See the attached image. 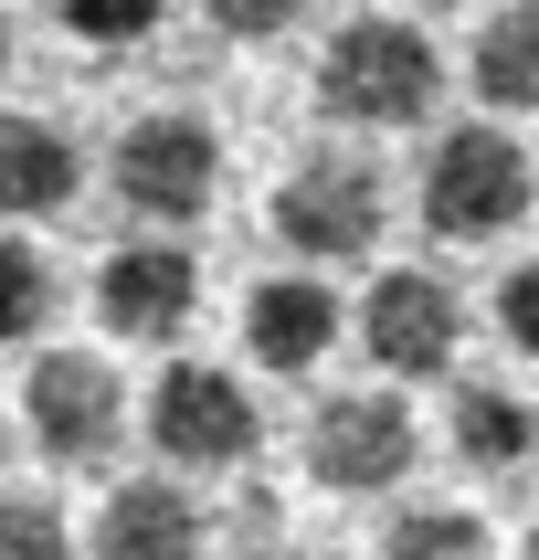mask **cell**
I'll list each match as a JSON object with an SVG mask.
<instances>
[{
    "mask_svg": "<svg viewBox=\"0 0 539 560\" xmlns=\"http://www.w3.org/2000/svg\"><path fill=\"white\" fill-rule=\"evenodd\" d=\"M285 254H307V265H360L380 244V170L360 149H307L285 159L276 201H265Z\"/></svg>",
    "mask_w": 539,
    "mask_h": 560,
    "instance_id": "cell-3",
    "label": "cell"
},
{
    "mask_svg": "<svg viewBox=\"0 0 539 560\" xmlns=\"http://www.w3.org/2000/svg\"><path fill=\"white\" fill-rule=\"evenodd\" d=\"M380 560H497V529L476 518V508H402L391 518V539H380Z\"/></svg>",
    "mask_w": 539,
    "mask_h": 560,
    "instance_id": "cell-15",
    "label": "cell"
},
{
    "mask_svg": "<svg viewBox=\"0 0 539 560\" xmlns=\"http://www.w3.org/2000/svg\"><path fill=\"white\" fill-rule=\"evenodd\" d=\"M106 170H117V201H127L138 222H159V233H180V222H201V212L222 201V138L190 117V106L138 117V127L117 138Z\"/></svg>",
    "mask_w": 539,
    "mask_h": 560,
    "instance_id": "cell-4",
    "label": "cell"
},
{
    "mask_svg": "<svg viewBox=\"0 0 539 560\" xmlns=\"http://www.w3.org/2000/svg\"><path fill=\"white\" fill-rule=\"evenodd\" d=\"M360 349H371V371H391V381L455 371V349H466V296H455L444 276H423V265H402V276H380L371 296H360Z\"/></svg>",
    "mask_w": 539,
    "mask_h": 560,
    "instance_id": "cell-8",
    "label": "cell"
},
{
    "mask_svg": "<svg viewBox=\"0 0 539 560\" xmlns=\"http://www.w3.org/2000/svg\"><path fill=\"white\" fill-rule=\"evenodd\" d=\"M244 349H254V371H276V381L317 371V360L339 349V296L317 276H265L244 296Z\"/></svg>",
    "mask_w": 539,
    "mask_h": 560,
    "instance_id": "cell-11",
    "label": "cell"
},
{
    "mask_svg": "<svg viewBox=\"0 0 539 560\" xmlns=\"http://www.w3.org/2000/svg\"><path fill=\"white\" fill-rule=\"evenodd\" d=\"M444 434H455V455H466L476 476H518L529 466V402L507 392V381H455V402H444Z\"/></svg>",
    "mask_w": 539,
    "mask_h": 560,
    "instance_id": "cell-13",
    "label": "cell"
},
{
    "mask_svg": "<svg viewBox=\"0 0 539 560\" xmlns=\"http://www.w3.org/2000/svg\"><path fill=\"white\" fill-rule=\"evenodd\" d=\"M95 560H201V498L180 476H117L95 508Z\"/></svg>",
    "mask_w": 539,
    "mask_h": 560,
    "instance_id": "cell-10",
    "label": "cell"
},
{
    "mask_svg": "<svg viewBox=\"0 0 539 560\" xmlns=\"http://www.w3.org/2000/svg\"><path fill=\"white\" fill-rule=\"evenodd\" d=\"M412 11H434V0H412Z\"/></svg>",
    "mask_w": 539,
    "mask_h": 560,
    "instance_id": "cell-22",
    "label": "cell"
},
{
    "mask_svg": "<svg viewBox=\"0 0 539 560\" xmlns=\"http://www.w3.org/2000/svg\"><path fill=\"white\" fill-rule=\"evenodd\" d=\"M0 444H11V434H0Z\"/></svg>",
    "mask_w": 539,
    "mask_h": 560,
    "instance_id": "cell-23",
    "label": "cell"
},
{
    "mask_svg": "<svg viewBox=\"0 0 539 560\" xmlns=\"http://www.w3.org/2000/svg\"><path fill=\"white\" fill-rule=\"evenodd\" d=\"M0 63H11V22H0Z\"/></svg>",
    "mask_w": 539,
    "mask_h": 560,
    "instance_id": "cell-21",
    "label": "cell"
},
{
    "mask_svg": "<svg viewBox=\"0 0 539 560\" xmlns=\"http://www.w3.org/2000/svg\"><path fill=\"white\" fill-rule=\"evenodd\" d=\"M0 560H85L54 498H0Z\"/></svg>",
    "mask_w": 539,
    "mask_h": 560,
    "instance_id": "cell-17",
    "label": "cell"
},
{
    "mask_svg": "<svg viewBox=\"0 0 539 560\" xmlns=\"http://www.w3.org/2000/svg\"><path fill=\"white\" fill-rule=\"evenodd\" d=\"M85 180V159L54 117H0V222H54Z\"/></svg>",
    "mask_w": 539,
    "mask_h": 560,
    "instance_id": "cell-12",
    "label": "cell"
},
{
    "mask_svg": "<svg viewBox=\"0 0 539 560\" xmlns=\"http://www.w3.org/2000/svg\"><path fill=\"white\" fill-rule=\"evenodd\" d=\"M43 317H54V265H43L32 244H0V349L32 339Z\"/></svg>",
    "mask_w": 539,
    "mask_h": 560,
    "instance_id": "cell-16",
    "label": "cell"
},
{
    "mask_svg": "<svg viewBox=\"0 0 539 560\" xmlns=\"http://www.w3.org/2000/svg\"><path fill=\"white\" fill-rule=\"evenodd\" d=\"M497 339L518 349V360L539 349V276L529 265H507V285H497Z\"/></svg>",
    "mask_w": 539,
    "mask_h": 560,
    "instance_id": "cell-20",
    "label": "cell"
},
{
    "mask_svg": "<svg viewBox=\"0 0 539 560\" xmlns=\"http://www.w3.org/2000/svg\"><path fill=\"white\" fill-rule=\"evenodd\" d=\"M254 392L233 371H212V360H169L149 392V444L169 476H233L254 455Z\"/></svg>",
    "mask_w": 539,
    "mask_h": 560,
    "instance_id": "cell-6",
    "label": "cell"
},
{
    "mask_svg": "<svg viewBox=\"0 0 539 560\" xmlns=\"http://www.w3.org/2000/svg\"><path fill=\"white\" fill-rule=\"evenodd\" d=\"M190 307H201V265H190L169 233L117 244L106 265H95V328L127 339V349H169L190 328Z\"/></svg>",
    "mask_w": 539,
    "mask_h": 560,
    "instance_id": "cell-9",
    "label": "cell"
},
{
    "mask_svg": "<svg viewBox=\"0 0 539 560\" xmlns=\"http://www.w3.org/2000/svg\"><path fill=\"white\" fill-rule=\"evenodd\" d=\"M22 423H32V455L43 466H106L117 455V423H127V381L95 360V349H43L22 381Z\"/></svg>",
    "mask_w": 539,
    "mask_h": 560,
    "instance_id": "cell-7",
    "label": "cell"
},
{
    "mask_svg": "<svg viewBox=\"0 0 539 560\" xmlns=\"http://www.w3.org/2000/svg\"><path fill=\"white\" fill-rule=\"evenodd\" d=\"M529 212V149L507 127H444L423 149V233L434 244H507Z\"/></svg>",
    "mask_w": 539,
    "mask_h": 560,
    "instance_id": "cell-2",
    "label": "cell"
},
{
    "mask_svg": "<svg viewBox=\"0 0 539 560\" xmlns=\"http://www.w3.org/2000/svg\"><path fill=\"white\" fill-rule=\"evenodd\" d=\"M476 95H487L497 117L539 106V11H529V0L487 11V32H476Z\"/></svg>",
    "mask_w": 539,
    "mask_h": 560,
    "instance_id": "cell-14",
    "label": "cell"
},
{
    "mask_svg": "<svg viewBox=\"0 0 539 560\" xmlns=\"http://www.w3.org/2000/svg\"><path fill=\"white\" fill-rule=\"evenodd\" d=\"M412 455H423V423H412L402 392H328L307 412V476L328 498H380V487H402Z\"/></svg>",
    "mask_w": 539,
    "mask_h": 560,
    "instance_id": "cell-5",
    "label": "cell"
},
{
    "mask_svg": "<svg viewBox=\"0 0 539 560\" xmlns=\"http://www.w3.org/2000/svg\"><path fill=\"white\" fill-rule=\"evenodd\" d=\"M63 32L74 43H95V54H117V43H149L159 32V0H54Z\"/></svg>",
    "mask_w": 539,
    "mask_h": 560,
    "instance_id": "cell-18",
    "label": "cell"
},
{
    "mask_svg": "<svg viewBox=\"0 0 539 560\" xmlns=\"http://www.w3.org/2000/svg\"><path fill=\"white\" fill-rule=\"evenodd\" d=\"M444 95V54L423 43L412 22H349L328 32V54H317V106L339 127H423Z\"/></svg>",
    "mask_w": 539,
    "mask_h": 560,
    "instance_id": "cell-1",
    "label": "cell"
},
{
    "mask_svg": "<svg viewBox=\"0 0 539 560\" xmlns=\"http://www.w3.org/2000/svg\"><path fill=\"white\" fill-rule=\"evenodd\" d=\"M201 11H212L222 43H285V32L307 22L317 0H201Z\"/></svg>",
    "mask_w": 539,
    "mask_h": 560,
    "instance_id": "cell-19",
    "label": "cell"
}]
</instances>
